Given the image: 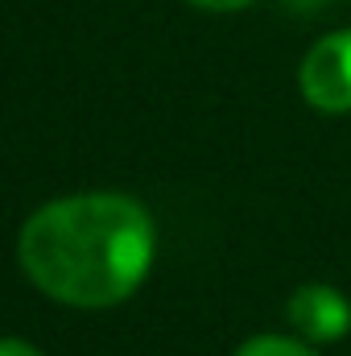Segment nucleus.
<instances>
[{"mask_svg": "<svg viewBox=\"0 0 351 356\" xmlns=\"http://www.w3.org/2000/svg\"><path fill=\"white\" fill-rule=\"evenodd\" d=\"M157 220L128 191H75L33 207L17 232L25 282L71 311H112L153 273Z\"/></svg>", "mask_w": 351, "mask_h": 356, "instance_id": "obj_1", "label": "nucleus"}, {"mask_svg": "<svg viewBox=\"0 0 351 356\" xmlns=\"http://www.w3.org/2000/svg\"><path fill=\"white\" fill-rule=\"evenodd\" d=\"M0 356H46L37 344L21 340V336H0Z\"/></svg>", "mask_w": 351, "mask_h": 356, "instance_id": "obj_5", "label": "nucleus"}, {"mask_svg": "<svg viewBox=\"0 0 351 356\" xmlns=\"http://www.w3.org/2000/svg\"><path fill=\"white\" fill-rule=\"evenodd\" d=\"M232 356H323V353L310 340L293 336V332H257V336L240 340Z\"/></svg>", "mask_w": 351, "mask_h": 356, "instance_id": "obj_4", "label": "nucleus"}, {"mask_svg": "<svg viewBox=\"0 0 351 356\" xmlns=\"http://www.w3.org/2000/svg\"><path fill=\"white\" fill-rule=\"evenodd\" d=\"M298 91L323 116L351 112V29L323 33L298 63Z\"/></svg>", "mask_w": 351, "mask_h": 356, "instance_id": "obj_2", "label": "nucleus"}, {"mask_svg": "<svg viewBox=\"0 0 351 356\" xmlns=\"http://www.w3.org/2000/svg\"><path fill=\"white\" fill-rule=\"evenodd\" d=\"M285 323L314 348L339 344L351 332V298L335 282H302L285 298Z\"/></svg>", "mask_w": 351, "mask_h": 356, "instance_id": "obj_3", "label": "nucleus"}, {"mask_svg": "<svg viewBox=\"0 0 351 356\" xmlns=\"http://www.w3.org/2000/svg\"><path fill=\"white\" fill-rule=\"evenodd\" d=\"M186 4H194L203 13H240V8H248L257 0H186Z\"/></svg>", "mask_w": 351, "mask_h": 356, "instance_id": "obj_6", "label": "nucleus"}]
</instances>
